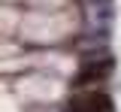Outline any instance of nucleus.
<instances>
[{
  "mask_svg": "<svg viewBox=\"0 0 121 112\" xmlns=\"http://www.w3.org/2000/svg\"><path fill=\"white\" fill-rule=\"evenodd\" d=\"M67 112H109V97L97 91H82L67 103Z\"/></svg>",
  "mask_w": 121,
  "mask_h": 112,
  "instance_id": "1",
  "label": "nucleus"
}]
</instances>
